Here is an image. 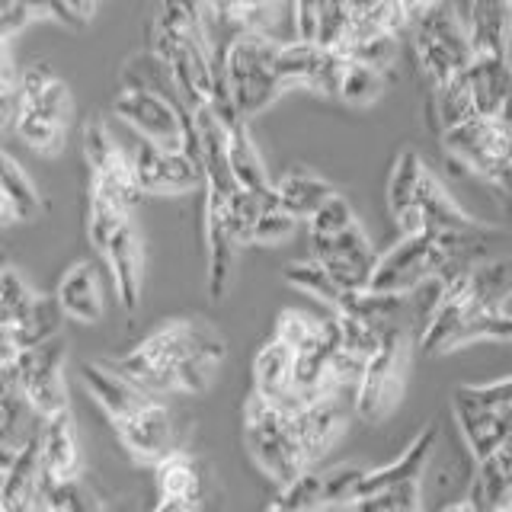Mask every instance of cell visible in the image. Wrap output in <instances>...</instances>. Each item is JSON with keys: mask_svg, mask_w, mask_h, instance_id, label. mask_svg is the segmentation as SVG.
Instances as JSON below:
<instances>
[{"mask_svg": "<svg viewBox=\"0 0 512 512\" xmlns=\"http://www.w3.org/2000/svg\"><path fill=\"white\" fill-rule=\"evenodd\" d=\"M221 359L224 343L215 330L199 320H170L128 349L116 368L148 397L160 400L173 391L202 394Z\"/></svg>", "mask_w": 512, "mask_h": 512, "instance_id": "6da1fadb", "label": "cell"}, {"mask_svg": "<svg viewBox=\"0 0 512 512\" xmlns=\"http://www.w3.org/2000/svg\"><path fill=\"white\" fill-rule=\"evenodd\" d=\"M279 48L282 42L263 32H237L215 52L224 90L244 122L260 116L288 90L279 71Z\"/></svg>", "mask_w": 512, "mask_h": 512, "instance_id": "7a4b0ae2", "label": "cell"}, {"mask_svg": "<svg viewBox=\"0 0 512 512\" xmlns=\"http://www.w3.org/2000/svg\"><path fill=\"white\" fill-rule=\"evenodd\" d=\"M407 36L416 64H420V71L432 84V90L468 74L474 58L468 23L461 20L448 0H439V4H432L426 13L416 16Z\"/></svg>", "mask_w": 512, "mask_h": 512, "instance_id": "3957f363", "label": "cell"}, {"mask_svg": "<svg viewBox=\"0 0 512 512\" xmlns=\"http://www.w3.org/2000/svg\"><path fill=\"white\" fill-rule=\"evenodd\" d=\"M439 135L445 154L455 164L471 170L512 202V135L500 116H474Z\"/></svg>", "mask_w": 512, "mask_h": 512, "instance_id": "277c9868", "label": "cell"}, {"mask_svg": "<svg viewBox=\"0 0 512 512\" xmlns=\"http://www.w3.org/2000/svg\"><path fill=\"white\" fill-rule=\"evenodd\" d=\"M244 439H247L253 461L260 464L279 487H288L292 480L311 471L295 439L292 413L279 410L260 394H250L244 407Z\"/></svg>", "mask_w": 512, "mask_h": 512, "instance_id": "5b68a950", "label": "cell"}, {"mask_svg": "<svg viewBox=\"0 0 512 512\" xmlns=\"http://www.w3.org/2000/svg\"><path fill=\"white\" fill-rule=\"evenodd\" d=\"M407 356H410L407 324H400V320L384 324L381 343L375 349V356L368 359L365 375L356 388V397H352V410L359 413V420L378 423L394 410L400 391H404Z\"/></svg>", "mask_w": 512, "mask_h": 512, "instance_id": "8992f818", "label": "cell"}, {"mask_svg": "<svg viewBox=\"0 0 512 512\" xmlns=\"http://www.w3.org/2000/svg\"><path fill=\"white\" fill-rule=\"evenodd\" d=\"M80 144H84V160L90 167V192L93 196H103V199L116 202L125 208V212L135 215V208L144 199V192L135 180L132 164H128V154L122 148V141L109 132V125L100 116H93L84 125Z\"/></svg>", "mask_w": 512, "mask_h": 512, "instance_id": "52a82bcc", "label": "cell"}, {"mask_svg": "<svg viewBox=\"0 0 512 512\" xmlns=\"http://www.w3.org/2000/svg\"><path fill=\"white\" fill-rule=\"evenodd\" d=\"M128 154V164L135 170V180L141 192H189L202 186V164L196 154L189 151H170L160 148L151 138H144L128 128V144H122Z\"/></svg>", "mask_w": 512, "mask_h": 512, "instance_id": "ba28073f", "label": "cell"}, {"mask_svg": "<svg viewBox=\"0 0 512 512\" xmlns=\"http://www.w3.org/2000/svg\"><path fill=\"white\" fill-rule=\"evenodd\" d=\"M20 388L36 420H48L68 410V384H64V340L52 336L32 349H20L16 356Z\"/></svg>", "mask_w": 512, "mask_h": 512, "instance_id": "9c48e42d", "label": "cell"}, {"mask_svg": "<svg viewBox=\"0 0 512 512\" xmlns=\"http://www.w3.org/2000/svg\"><path fill=\"white\" fill-rule=\"evenodd\" d=\"M311 260L324 266L340 292H365L378 263L375 247L368 244L359 221H352L333 237H311Z\"/></svg>", "mask_w": 512, "mask_h": 512, "instance_id": "30bf717a", "label": "cell"}, {"mask_svg": "<svg viewBox=\"0 0 512 512\" xmlns=\"http://www.w3.org/2000/svg\"><path fill=\"white\" fill-rule=\"evenodd\" d=\"M116 432L125 445V452L132 455L141 464H164L170 455H176V426L170 410L160 404V400H151L141 410H135L132 416L116 423Z\"/></svg>", "mask_w": 512, "mask_h": 512, "instance_id": "8fae6325", "label": "cell"}, {"mask_svg": "<svg viewBox=\"0 0 512 512\" xmlns=\"http://www.w3.org/2000/svg\"><path fill=\"white\" fill-rule=\"evenodd\" d=\"M279 71H282L285 87H308L320 96L336 100L343 55H336L317 42L292 39V42H282L279 48Z\"/></svg>", "mask_w": 512, "mask_h": 512, "instance_id": "7c38bea8", "label": "cell"}, {"mask_svg": "<svg viewBox=\"0 0 512 512\" xmlns=\"http://www.w3.org/2000/svg\"><path fill=\"white\" fill-rule=\"evenodd\" d=\"M295 439L308 468L314 471V464L324 458L333 442L343 436L346 429V400L343 397H320L304 404L301 410L292 413Z\"/></svg>", "mask_w": 512, "mask_h": 512, "instance_id": "4fadbf2b", "label": "cell"}, {"mask_svg": "<svg viewBox=\"0 0 512 512\" xmlns=\"http://www.w3.org/2000/svg\"><path fill=\"white\" fill-rule=\"evenodd\" d=\"M103 263L109 266L112 285H116V298L125 314H135L141 304V279H144V247L135 221L122 224V228L109 237V244L100 250Z\"/></svg>", "mask_w": 512, "mask_h": 512, "instance_id": "5bb4252c", "label": "cell"}, {"mask_svg": "<svg viewBox=\"0 0 512 512\" xmlns=\"http://www.w3.org/2000/svg\"><path fill=\"white\" fill-rule=\"evenodd\" d=\"M39 458L48 487H64L80 480V448L71 410L39 420Z\"/></svg>", "mask_w": 512, "mask_h": 512, "instance_id": "9a60e30c", "label": "cell"}, {"mask_svg": "<svg viewBox=\"0 0 512 512\" xmlns=\"http://www.w3.org/2000/svg\"><path fill=\"white\" fill-rule=\"evenodd\" d=\"M16 109L36 112L42 119H52L64 128H71L74 96L68 84L48 64H29L26 71H20V84H16Z\"/></svg>", "mask_w": 512, "mask_h": 512, "instance_id": "2e32d148", "label": "cell"}, {"mask_svg": "<svg viewBox=\"0 0 512 512\" xmlns=\"http://www.w3.org/2000/svg\"><path fill=\"white\" fill-rule=\"evenodd\" d=\"M48 480L42 474V458H39V429L20 452L13 455L10 468L0 484V512H32L48 496Z\"/></svg>", "mask_w": 512, "mask_h": 512, "instance_id": "e0dca14e", "label": "cell"}, {"mask_svg": "<svg viewBox=\"0 0 512 512\" xmlns=\"http://www.w3.org/2000/svg\"><path fill=\"white\" fill-rule=\"evenodd\" d=\"M80 381H84L87 394L96 400L112 423L125 420L135 410H141L144 404H151L154 397L144 394L138 384L128 381L116 365H103V362H84L80 365Z\"/></svg>", "mask_w": 512, "mask_h": 512, "instance_id": "ac0fdd59", "label": "cell"}, {"mask_svg": "<svg viewBox=\"0 0 512 512\" xmlns=\"http://www.w3.org/2000/svg\"><path fill=\"white\" fill-rule=\"evenodd\" d=\"M55 301L61 314L77 320V324H100L106 314V301H103V282L96 263L80 260L64 272L55 288Z\"/></svg>", "mask_w": 512, "mask_h": 512, "instance_id": "d6986e66", "label": "cell"}, {"mask_svg": "<svg viewBox=\"0 0 512 512\" xmlns=\"http://www.w3.org/2000/svg\"><path fill=\"white\" fill-rule=\"evenodd\" d=\"M509 29H512L509 0H471L468 36H471L474 58H509Z\"/></svg>", "mask_w": 512, "mask_h": 512, "instance_id": "ffe728a7", "label": "cell"}, {"mask_svg": "<svg viewBox=\"0 0 512 512\" xmlns=\"http://www.w3.org/2000/svg\"><path fill=\"white\" fill-rule=\"evenodd\" d=\"M272 192H276V202L282 212H288L295 221H308L317 208L333 196L336 186L308 167H292L272 183Z\"/></svg>", "mask_w": 512, "mask_h": 512, "instance_id": "44dd1931", "label": "cell"}, {"mask_svg": "<svg viewBox=\"0 0 512 512\" xmlns=\"http://www.w3.org/2000/svg\"><path fill=\"white\" fill-rule=\"evenodd\" d=\"M416 212H420L426 231H468L477 228V218H471L464 208L448 196L442 183L429 173V167L420 176V189H416Z\"/></svg>", "mask_w": 512, "mask_h": 512, "instance_id": "7402d4cb", "label": "cell"}, {"mask_svg": "<svg viewBox=\"0 0 512 512\" xmlns=\"http://www.w3.org/2000/svg\"><path fill=\"white\" fill-rule=\"evenodd\" d=\"M228 167H231V176L240 189L260 192V196H269L272 192V180L263 167V157L256 151L244 119H234L228 125Z\"/></svg>", "mask_w": 512, "mask_h": 512, "instance_id": "603a6c76", "label": "cell"}, {"mask_svg": "<svg viewBox=\"0 0 512 512\" xmlns=\"http://www.w3.org/2000/svg\"><path fill=\"white\" fill-rule=\"evenodd\" d=\"M292 365V346H285L279 336H272L253 359V394H260L263 400H285L292 394Z\"/></svg>", "mask_w": 512, "mask_h": 512, "instance_id": "cb8c5ba5", "label": "cell"}, {"mask_svg": "<svg viewBox=\"0 0 512 512\" xmlns=\"http://www.w3.org/2000/svg\"><path fill=\"white\" fill-rule=\"evenodd\" d=\"M468 84L480 116H500L512 93V64L509 58H474L468 68Z\"/></svg>", "mask_w": 512, "mask_h": 512, "instance_id": "d4e9b609", "label": "cell"}, {"mask_svg": "<svg viewBox=\"0 0 512 512\" xmlns=\"http://www.w3.org/2000/svg\"><path fill=\"white\" fill-rule=\"evenodd\" d=\"M157 484H160V496H167V500H183L189 506H199L202 500L199 464L183 452H176L164 464H157Z\"/></svg>", "mask_w": 512, "mask_h": 512, "instance_id": "484cf974", "label": "cell"}, {"mask_svg": "<svg viewBox=\"0 0 512 512\" xmlns=\"http://www.w3.org/2000/svg\"><path fill=\"white\" fill-rule=\"evenodd\" d=\"M423 170H426L423 157L416 154L413 148H404L394 157V167H391V176H388V212H391V218L404 215L407 208H413Z\"/></svg>", "mask_w": 512, "mask_h": 512, "instance_id": "4316f807", "label": "cell"}, {"mask_svg": "<svg viewBox=\"0 0 512 512\" xmlns=\"http://www.w3.org/2000/svg\"><path fill=\"white\" fill-rule=\"evenodd\" d=\"M0 192L10 199L13 212L20 221H32L42 212V196H39L36 183L29 180L26 170L16 164L4 148H0Z\"/></svg>", "mask_w": 512, "mask_h": 512, "instance_id": "83f0119b", "label": "cell"}, {"mask_svg": "<svg viewBox=\"0 0 512 512\" xmlns=\"http://www.w3.org/2000/svg\"><path fill=\"white\" fill-rule=\"evenodd\" d=\"M384 93V74L368 68L362 61L343 58L340 84H336V100L346 106H372Z\"/></svg>", "mask_w": 512, "mask_h": 512, "instance_id": "f1b7e54d", "label": "cell"}, {"mask_svg": "<svg viewBox=\"0 0 512 512\" xmlns=\"http://www.w3.org/2000/svg\"><path fill=\"white\" fill-rule=\"evenodd\" d=\"M61 308H58V301L55 295H39L36 304L29 308V314L16 324L10 333H13V340L20 349H32V346H39L45 340H52V336H58V327H61Z\"/></svg>", "mask_w": 512, "mask_h": 512, "instance_id": "f546056e", "label": "cell"}, {"mask_svg": "<svg viewBox=\"0 0 512 512\" xmlns=\"http://www.w3.org/2000/svg\"><path fill=\"white\" fill-rule=\"evenodd\" d=\"M432 100H436L439 132H445V128H455L461 122L480 116L477 103H474V90L468 84V74L452 80V84H445V87H436V90H432Z\"/></svg>", "mask_w": 512, "mask_h": 512, "instance_id": "4dcf8cb0", "label": "cell"}, {"mask_svg": "<svg viewBox=\"0 0 512 512\" xmlns=\"http://www.w3.org/2000/svg\"><path fill=\"white\" fill-rule=\"evenodd\" d=\"M282 276H285V282L292 285V288H298V292H304V295H311V298H317V301L330 304V308H336V304H340V298H343V292L336 288V282L327 276L324 266H320L317 260L288 263V266L282 269Z\"/></svg>", "mask_w": 512, "mask_h": 512, "instance_id": "1f68e13d", "label": "cell"}, {"mask_svg": "<svg viewBox=\"0 0 512 512\" xmlns=\"http://www.w3.org/2000/svg\"><path fill=\"white\" fill-rule=\"evenodd\" d=\"M36 298L39 295L26 285V279L20 276V272L4 266V272H0V327L13 330L29 314Z\"/></svg>", "mask_w": 512, "mask_h": 512, "instance_id": "d6a6232c", "label": "cell"}, {"mask_svg": "<svg viewBox=\"0 0 512 512\" xmlns=\"http://www.w3.org/2000/svg\"><path fill=\"white\" fill-rule=\"evenodd\" d=\"M352 221H356V212H352V205L343 192L336 189L333 196L308 218V231H311V237H333L343 228H349Z\"/></svg>", "mask_w": 512, "mask_h": 512, "instance_id": "836d02e7", "label": "cell"}, {"mask_svg": "<svg viewBox=\"0 0 512 512\" xmlns=\"http://www.w3.org/2000/svg\"><path fill=\"white\" fill-rule=\"evenodd\" d=\"M295 228H298V221L288 212H282L276 202V192H272V202L263 208V215L253 228V244H282L285 237L295 234Z\"/></svg>", "mask_w": 512, "mask_h": 512, "instance_id": "e575fe53", "label": "cell"}, {"mask_svg": "<svg viewBox=\"0 0 512 512\" xmlns=\"http://www.w3.org/2000/svg\"><path fill=\"white\" fill-rule=\"evenodd\" d=\"M330 7H333V0H292V10H295V39L317 42L320 26H324Z\"/></svg>", "mask_w": 512, "mask_h": 512, "instance_id": "d590c367", "label": "cell"}, {"mask_svg": "<svg viewBox=\"0 0 512 512\" xmlns=\"http://www.w3.org/2000/svg\"><path fill=\"white\" fill-rule=\"evenodd\" d=\"M48 500H55L64 512H103V506L96 503V496L80 484V480L64 487H52L48 490Z\"/></svg>", "mask_w": 512, "mask_h": 512, "instance_id": "8d00e7d4", "label": "cell"}, {"mask_svg": "<svg viewBox=\"0 0 512 512\" xmlns=\"http://www.w3.org/2000/svg\"><path fill=\"white\" fill-rule=\"evenodd\" d=\"M442 512H487V503L480 500V493L471 487V493L464 496V500H458V503H452V506H445Z\"/></svg>", "mask_w": 512, "mask_h": 512, "instance_id": "74e56055", "label": "cell"}, {"mask_svg": "<svg viewBox=\"0 0 512 512\" xmlns=\"http://www.w3.org/2000/svg\"><path fill=\"white\" fill-rule=\"evenodd\" d=\"M16 356H20V346H16L13 333H10V330H4V327H0V365L13 362Z\"/></svg>", "mask_w": 512, "mask_h": 512, "instance_id": "f35d334b", "label": "cell"}, {"mask_svg": "<svg viewBox=\"0 0 512 512\" xmlns=\"http://www.w3.org/2000/svg\"><path fill=\"white\" fill-rule=\"evenodd\" d=\"M61 4L68 7L84 26L90 23V16H93V10H96V0H61Z\"/></svg>", "mask_w": 512, "mask_h": 512, "instance_id": "ab89813d", "label": "cell"}, {"mask_svg": "<svg viewBox=\"0 0 512 512\" xmlns=\"http://www.w3.org/2000/svg\"><path fill=\"white\" fill-rule=\"evenodd\" d=\"M400 4H404V13H407V20L413 23L416 20V16H420V13H426L432 4H439V0H400Z\"/></svg>", "mask_w": 512, "mask_h": 512, "instance_id": "60d3db41", "label": "cell"}, {"mask_svg": "<svg viewBox=\"0 0 512 512\" xmlns=\"http://www.w3.org/2000/svg\"><path fill=\"white\" fill-rule=\"evenodd\" d=\"M13 221H20V218H16L10 199L4 196V192H0V224H13Z\"/></svg>", "mask_w": 512, "mask_h": 512, "instance_id": "b9f144b4", "label": "cell"}, {"mask_svg": "<svg viewBox=\"0 0 512 512\" xmlns=\"http://www.w3.org/2000/svg\"><path fill=\"white\" fill-rule=\"evenodd\" d=\"M500 119H503V125L509 128V135H512V93H509V100H506V106L500 112Z\"/></svg>", "mask_w": 512, "mask_h": 512, "instance_id": "7bdbcfd3", "label": "cell"}, {"mask_svg": "<svg viewBox=\"0 0 512 512\" xmlns=\"http://www.w3.org/2000/svg\"><path fill=\"white\" fill-rule=\"evenodd\" d=\"M506 292L512 295V276H509V285H506Z\"/></svg>", "mask_w": 512, "mask_h": 512, "instance_id": "ee69618b", "label": "cell"}, {"mask_svg": "<svg viewBox=\"0 0 512 512\" xmlns=\"http://www.w3.org/2000/svg\"><path fill=\"white\" fill-rule=\"evenodd\" d=\"M509 4H512V0H509Z\"/></svg>", "mask_w": 512, "mask_h": 512, "instance_id": "f6af8a7d", "label": "cell"}]
</instances>
